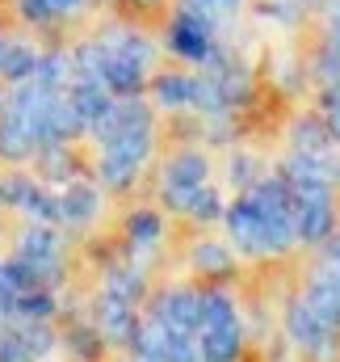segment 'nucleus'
Returning <instances> with one entry per match:
<instances>
[{
    "mask_svg": "<svg viewBox=\"0 0 340 362\" xmlns=\"http://www.w3.org/2000/svg\"><path fill=\"white\" fill-rule=\"evenodd\" d=\"M51 312H55V299L47 295V286H30V291H17V299H13V312H8V316L47 320Z\"/></svg>",
    "mask_w": 340,
    "mask_h": 362,
    "instance_id": "obj_18",
    "label": "nucleus"
},
{
    "mask_svg": "<svg viewBox=\"0 0 340 362\" xmlns=\"http://www.w3.org/2000/svg\"><path fill=\"white\" fill-rule=\"evenodd\" d=\"M17 8H21L25 21H51V17H59V8L51 0H17Z\"/></svg>",
    "mask_w": 340,
    "mask_h": 362,
    "instance_id": "obj_29",
    "label": "nucleus"
},
{
    "mask_svg": "<svg viewBox=\"0 0 340 362\" xmlns=\"http://www.w3.org/2000/svg\"><path fill=\"white\" fill-rule=\"evenodd\" d=\"M0 329H4V308H0Z\"/></svg>",
    "mask_w": 340,
    "mask_h": 362,
    "instance_id": "obj_34",
    "label": "nucleus"
},
{
    "mask_svg": "<svg viewBox=\"0 0 340 362\" xmlns=\"http://www.w3.org/2000/svg\"><path fill=\"white\" fill-rule=\"evenodd\" d=\"M156 320H164L176 333H193L202 329V291H164L160 303H156Z\"/></svg>",
    "mask_w": 340,
    "mask_h": 362,
    "instance_id": "obj_4",
    "label": "nucleus"
},
{
    "mask_svg": "<svg viewBox=\"0 0 340 362\" xmlns=\"http://www.w3.org/2000/svg\"><path fill=\"white\" fill-rule=\"evenodd\" d=\"M0 72L17 85V81H30L34 72H38V55H34V47H25V42H4L0 47Z\"/></svg>",
    "mask_w": 340,
    "mask_h": 362,
    "instance_id": "obj_16",
    "label": "nucleus"
},
{
    "mask_svg": "<svg viewBox=\"0 0 340 362\" xmlns=\"http://www.w3.org/2000/svg\"><path fill=\"white\" fill-rule=\"evenodd\" d=\"M223 219H227V232H231V245L240 249V253H273V240H269V223H265V211L256 206L253 194H244L240 202H231L227 211H223Z\"/></svg>",
    "mask_w": 340,
    "mask_h": 362,
    "instance_id": "obj_2",
    "label": "nucleus"
},
{
    "mask_svg": "<svg viewBox=\"0 0 340 362\" xmlns=\"http://www.w3.org/2000/svg\"><path fill=\"white\" fill-rule=\"evenodd\" d=\"M51 4H55V8H59V13H68V8H76V4H80V0H51Z\"/></svg>",
    "mask_w": 340,
    "mask_h": 362,
    "instance_id": "obj_33",
    "label": "nucleus"
},
{
    "mask_svg": "<svg viewBox=\"0 0 340 362\" xmlns=\"http://www.w3.org/2000/svg\"><path fill=\"white\" fill-rule=\"evenodd\" d=\"M139 274L135 270H114L109 274V295H122V299H139Z\"/></svg>",
    "mask_w": 340,
    "mask_h": 362,
    "instance_id": "obj_28",
    "label": "nucleus"
},
{
    "mask_svg": "<svg viewBox=\"0 0 340 362\" xmlns=\"http://www.w3.org/2000/svg\"><path fill=\"white\" fill-rule=\"evenodd\" d=\"M68 97H72L76 114L85 118V127H92V122L109 110V89H105L101 81H92V76H76V85L68 89Z\"/></svg>",
    "mask_w": 340,
    "mask_h": 362,
    "instance_id": "obj_12",
    "label": "nucleus"
},
{
    "mask_svg": "<svg viewBox=\"0 0 340 362\" xmlns=\"http://www.w3.org/2000/svg\"><path fill=\"white\" fill-rule=\"evenodd\" d=\"M185 215H193V219L210 223V219H219V215H223V198H219L210 185H202V189L193 194V202H189V211H185Z\"/></svg>",
    "mask_w": 340,
    "mask_h": 362,
    "instance_id": "obj_23",
    "label": "nucleus"
},
{
    "mask_svg": "<svg viewBox=\"0 0 340 362\" xmlns=\"http://www.w3.org/2000/svg\"><path fill=\"white\" fill-rule=\"evenodd\" d=\"M328 127H324V118L315 122V118H298L294 127H290V152H307V156H320V152H328Z\"/></svg>",
    "mask_w": 340,
    "mask_h": 362,
    "instance_id": "obj_17",
    "label": "nucleus"
},
{
    "mask_svg": "<svg viewBox=\"0 0 340 362\" xmlns=\"http://www.w3.org/2000/svg\"><path fill=\"white\" fill-rule=\"evenodd\" d=\"M97 329L105 333V337H114V341H135V333H139V320L130 316V299H122V295H101V303H97Z\"/></svg>",
    "mask_w": 340,
    "mask_h": 362,
    "instance_id": "obj_10",
    "label": "nucleus"
},
{
    "mask_svg": "<svg viewBox=\"0 0 340 362\" xmlns=\"http://www.w3.org/2000/svg\"><path fill=\"white\" fill-rule=\"evenodd\" d=\"M231 173H236V181H240V185H256V181H260V177H253V173H256V165L248 160V156H236Z\"/></svg>",
    "mask_w": 340,
    "mask_h": 362,
    "instance_id": "obj_30",
    "label": "nucleus"
},
{
    "mask_svg": "<svg viewBox=\"0 0 340 362\" xmlns=\"http://www.w3.org/2000/svg\"><path fill=\"white\" fill-rule=\"evenodd\" d=\"M101 211V198H97V189L92 185H68L63 194H59V215L63 219H72V223H88L92 215Z\"/></svg>",
    "mask_w": 340,
    "mask_h": 362,
    "instance_id": "obj_15",
    "label": "nucleus"
},
{
    "mask_svg": "<svg viewBox=\"0 0 340 362\" xmlns=\"http://www.w3.org/2000/svg\"><path fill=\"white\" fill-rule=\"evenodd\" d=\"M193 81H198V76H160V81H156L160 105H172V110L193 105Z\"/></svg>",
    "mask_w": 340,
    "mask_h": 362,
    "instance_id": "obj_19",
    "label": "nucleus"
},
{
    "mask_svg": "<svg viewBox=\"0 0 340 362\" xmlns=\"http://www.w3.org/2000/svg\"><path fill=\"white\" fill-rule=\"evenodd\" d=\"M198 4H206L210 13H223V8H236L240 0H198Z\"/></svg>",
    "mask_w": 340,
    "mask_h": 362,
    "instance_id": "obj_31",
    "label": "nucleus"
},
{
    "mask_svg": "<svg viewBox=\"0 0 340 362\" xmlns=\"http://www.w3.org/2000/svg\"><path fill=\"white\" fill-rule=\"evenodd\" d=\"M169 47L185 59H198L206 64L214 55V13L198 0H185L181 13L172 17V30H169Z\"/></svg>",
    "mask_w": 340,
    "mask_h": 362,
    "instance_id": "obj_1",
    "label": "nucleus"
},
{
    "mask_svg": "<svg viewBox=\"0 0 340 362\" xmlns=\"http://www.w3.org/2000/svg\"><path fill=\"white\" fill-rule=\"evenodd\" d=\"M135 127H152V114L143 101L135 97H122V101H109V110L92 122V131L105 139V135H118V131H135Z\"/></svg>",
    "mask_w": 340,
    "mask_h": 362,
    "instance_id": "obj_11",
    "label": "nucleus"
},
{
    "mask_svg": "<svg viewBox=\"0 0 340 362\" xmlns=\"http://www.w3.org/2000/svg\"><path fill=\"white\" fill-rule=\"evenodd\" d=\"M34 148H42V144H38V135H34L30 114L17 110V105H4V110H0V156H4V160H25Z\"/></svg>",
    "mask_w": 340,
    "mask_h": 362,
    "instance_id": "obj_5",
    "label": "nucleus"
},
{
    "mask_svg": "<svg viewBox=\"0 0 340 362\" xmlns=\"http://www.w3.org/2000/svg\"><path fill=\"white\" fill-rule=\"evenodd\" d=\"M21 337H25V346H30L34 358H42V354L55 346V333L47 329V320H25V325H21Z\"/></svg>",
    "mask_w": 340,
    "mask_h": 362,
    "instance_id": "obj_24",
    "label": "nucleus"
},
{
    "mask_svg": "<svg viewBox=\"0 0 340 362\" xmlns=\"http://www.w3.org/2000/svg\"><path fill=\"white\" fill-rule=\"evenodd\" d=\"M193 266H198L202 274H210V278H219V274H231V253H227L223 245L206 240V245L193 249Z\"/></svg>",
    "mask_w": 340,
    "mask_h": 362,
    "instance_id": "obj_21",
    "label": "nucleus"
},
{
    "mask_svg": "<svg viewBox=\"0 0 340 362\" xmlns=\"http://www.w3.org/2000/svg\"><path fill=\"white\" fill-rule=\"evenodd\" d=\"M101 160H114V165H126L139 173V165L147 160L152 152V127H135V131H118V135H105L101 139Z\"/></svg>",
    "mask_w": 340,
    "mask_h": 362,
    "instance_id": "obj_7",
    "label": "nucleus"
},
{
    "mask_svg": "<svg viewBox=\"0 0 340 362\" xmlns=\"http://www.w3.org/2000/svg\"><path fill=\"white\" fill-rule=\"evenodd\" d=\"M160 215H152V211H135L130 215V245H139V249H147V245H156L160 240Z\"/></svg>",
    "mask_w": 340,
    "mask_h": 362,
    "instance_id": "obj_22",
    "label": "nucleus"
},
{
    "mask_svg": "<svg viewBox=\"0 0 340 362\" xmlns=\"http://www.w3.org/2000/svg\"><path fill=\"white\" fill-rule=\"evenodd\" d=\"M76 55H47V59H38V72H34V81L38 85H47V89H55V93H68L72 85H76Z\"/></svg>",
    "mask_w": 340,
    "mask_h": 362,
    "instance_id": "obj_14",
    "label": "nucleus"
},
{
    "mask_svg": "<svg viewBox=\"0 0 340 362\" xmlns=\"http://www.w3.org/2000/svg\"><path fill=\"white\" fill-rule=\"evenodd\" d=\"M206 177H210V165L202 152H181L164 169V185H181V189H198V185H206Z\"/></svg>",
    "mask_w": 340,
    "mask_h": 362,
    "instance_id": "obj_13",
    "label": "nucleus"
},
{
    "mask_svg": "<svg viewBox=\"0 0 340 362\" xmlns=\"http://www.w3.org/2000/svg\"><path fill=\"white\" fill-rule=\"evenodd\" d=\"M101 51L109 59H122V64H135V68H152V42L139 34V30H126V25H114L101 34Z\"/></svg>",
    "mask_w": 340,
    "mask_h": 362,
    "instance_id": "obj_8",
    "label": "nucleus"
},
{
    "mask_svg": "<svg viewBox=\"0 0 340 362\" xmlns=\"http://www.w3.org/2000/svg\"><path fill=\"white\" fill-rule=\"evenodd\" d=\"M0 362H34L21 329H0Z\"/></svg>",
    "mask_w": 340,
    "mask_h": 362,
    "instance_id": "obj_25",
    "label": "nucleus"
},
{
    "mask_svg": "<svg viewBox=\"0 0 340 362\" xmlns=\"http://www.w3.org/2000/svg\"><path fill=\"white\" fill-rule=\"evenodd\" d=\"M320 105H324V127H328V135L340 144V81H328Z\"/></svg>",
    "mask_w": 340,
    "mask_h": 362,
    "instance_id": "obj_26",
    "label": "nucleus"
},
{
    "mask_svg": "<svg viewBox=\"0 0 340 362\" xmlns=\"http://www.w3.org/2000/svg\"><path fill=\"white\" fill-rule=\"evenodd\" d=\"M42 173H47V181H68L72 177V156L63 152V148H47V156H42Z\"/></svg>",
    "mask_w": 340,
    "mask_h": 362,
    "instance_id": "obj_27",
    "label": "nucleus"
},
{
    "mask_svg": "<svg viewBox=\"0 0 340 362\" xmlns=\"http://www.w3.org/2000/svg\"><path fill=\"white\" fill-rule=\"evenodd\" d=\"M4 189V202H13L17 211H25V215H34L38 223H51V219H63L59 215V198H51L42 185H34L30 177H13L8 185H0Z\"/></svg>",
    "mask_w": 340,
    "mask_h": 362,
    "instance_id": "obj_6",
    "label": "nucleus"
},
{
    "mask_svg": "<svg viewBox=\"0 0 340 362\" xmlns=\"http://www.w3.org/2000/svg\"><path fill=\"white\" fill-rule=\"evenodd\" d=\"M227 320H240L236 316V303L227 299V291H202V329L227 325Z\"/></svg>",
    "mask_w": 340,
    "mask_h": 362,
    "instance_id": "obj_20",
    "label": "nucleus"
},
{
    "mask_svg": "<svg viewBox=\"0 0 340 362\" xmlns=\"http://www.w3.org/2000/svg\"><path fill=\"white\" fill-rule=\"evenodd\" d=\"M0 202H4V189H0Z\"/></svg>",
    "mask_w": 340,
    "mask_h": 362,
    "instance_id": "obj_35",
    "label": "nucleus"
},
{
    "mask_svg": "<svg viewBox=\"0 0 340 362\" xmlns=\"http://www.w3.org/2000/svg\"><path fill=\"white\" fill-rule=\"evenodd\" d=\"M147 4H156V0H147Z\"/></svg>",
    "mask_w": 340,
    "mask_h": 362,
    "instance_id": "obj_36",
    "label": "nucleus"
},
{
    "mask_svg": "<svg viewBox=\"0 0 340 362\" xmlns=\"http://www.w3.org/2000/svg\"><path fill=\"white\" fill-rule=\"evenodd\" d=\"M328 262H332V266H340V236L332 240V249H328Z\"/></svg>",
    "mask_w": 340,
    "mask_h": 362,
    "instance_id": "obj_32",
    "label": "nucleus"
},
{
    "mask_svg": "<svg viewBox=\"0 0 340 362\" xmlns=\"http://www.w3.org/2000/svg\"><path fill=\"white\" fill-rule=\"evenodd\" d=\"M240 346H244V329H240V320L198 329V350H202V362H236Z\"/></svg>",
    "mask_w": 340,
    "mask_h": 362,
    "instance_id": "obj_9",
    "label": "nucleus"
},
{
    "mask_svg": "<svg viewBox=\"0 0 340 362\" xmlns=\"http://www.w3.org/2000/svg\"><path fill=\"white\" fill-rule=\"evenodd\" d=\"M0 47H4V42H0Z\"/></svg>",
    "mask_w": 340,
    "mask_h": 362,
    "instance_id": "obj_37",
    "label": "nucleus"
},
{
    "mask_svg": "<svg viewBox=\"0 0 340 362\" xmlns=\"http://www.w3.org/2000/svg\"><path fill=\"white\" fill-rule=\"evenodd\" d=\"M286 333H290L307 354H320V358H324V354H332V350H336V333H340V329H336V325H328V320L307 303V299H294V303H290V312H286Z\"/></svg>",
    "mask_w": 340,
    "mask_h": 362,
    "instance_id": "obj_3",
    "label": "nucleus"
}]
</instances>
